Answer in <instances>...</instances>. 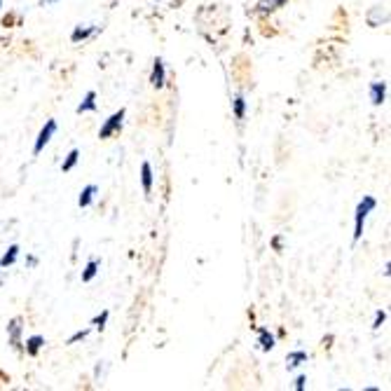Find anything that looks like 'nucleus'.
Masks as SVG:
<instances>
[{"instance_id": "nucleus-5", "label": "nucleus", "mask_w": 391, "mask_h": 391, "mask_svg": "<svg viewBox=\"0 0 391 391\" xmlns=\"http://www.w3.org/2000/svg\"><path fill=\"white\" fill-rule=\"evenodd\" d=\"M384 99H387V82H373L370 85V101H373V106H382Z\"/></svg>"}, {"instance_id": "nucleus-12", "label": "nucleus", "mask_w": 391, "mask_h": 391, "mask_svg": "<svg viewBox=\"0 0 391 391\" xmlns=\"http://www.w3.org/2000/svg\"><path fill=\"white\" fill-rule=\"evenodd\" d=\"M232 111H234V118L237 120H244V118H246V99H244V96L241 94H237L234 96V101H232Z\"/></svg>"}, {"instance_id": "nucleus-18", "label": "nucleus", "mask_w": 391, "mask_h": 391, "mask_svg": "<svg viewBox=\"0 0 391 391\" xmlns=\"http://www.w3.org/2000/svg\"><path fill=\"white\" fill-rule=\"evenodd\" d=\"M258 5L265 12H274V10H279V8H284L286 5V0H258Z\"/></svg>"}, {"instance_id": "nucleus-19", "label": "nucleus", "mask_w": 391, "mask_h": 391, "mask_svg": "<svg viewBox=\"0 0 391 391\" xmlns=\"http://www.w3.org/2000/svg\"><path fill=\"white\" fill-rule=\"evenodd\" d=\"M108 314H111V312H108V310H104V312H101V314H99V317H96V319H94V321H92V326H94V328H96V330H104V328H106V321H108Z\"/></svg>"}, {"instance_id": "nucleus-1", "label": "nucleus", "mask_w": 391, "mask_h": 391, "mask_svg": "<svg viewBox=\"0 0 391 391\" xmlns=\"http://www.w3.org/2000/svg\"><path fill=\"white\" fill-rule=\"evenodd\" d=\"M377 207V200L375 197H363L361 202H358V207H356V218H354V241H358L363 237V225H365V221H368V216L373 214Z\"/></svg>"}, {"instance_id": "nucleus-4", "label": "nucleus", "mask_w": 391, "mask_h": 391, "mask_svg": "<svg viewBox=\"0 0 391 391\" xmlns=\"http://www.w3.org/2000/svg\"><path fill=\"white\" fill-rule=\"evenodd\" d=\"M166 82V70H164V61L162 59H155V63H152V73H150V85L162 89Z\"/></svg>"}, {"instance_id": "nucleus-3", "label": "nucleus", "mask_w": 391, "mask_h": 391, "mask_svg": "<svg viewBox=\"0 0 391 391\" xmlns=\"http://www.w3.org/2000/svg\"><path fill=\"white\" fill-rule=\"evenodd\" d=\"M56 134V122L54 120H47L45 122V127L40 129V134H38V141H35V145H33V155H40L45 145L52 141V136Z\"/></svg>"}, {"instance_id": "nucleus-10", "label": "nucleus", "mask_w": 391, "mask_h": 391, "mask_svg": "<svg viewBox=\"0 0 391 391\" xmlns=\"http://www.w3.org/2000/svg\"><path fill=\"white\" fill-rule=\"evenodd\" d=\"M94 31H96V26H94V24H87V26H82V24H80V26L73 31V35H70V40H73V42L87 40V38L94 33Z\"/></svg>"}, {"instance_id": "nucleus-22", "label": "nucleus", "mask_w": 391, "mask_h": 391, "mask_svg": "<svg viewBox=\"0 0 391 391\" xmlns=\"http://www.w3.org/2000/svg\"><path fill=\"white\" fill-rule=\"evenodd\" d=\"M305 382H307V377H305V375H300L298 380H296V389H298V391H303V389H305Z\"/></svg>"}, {"instance_id": "nucleus-20", "label": "nucleus", "mask_w": 391, "mask_h": 391, "mask_svg": "<svg viewBox=\"0 0 391 391\" xmlns=\"http://www.w3.org/2000/svg\"><path fill=\"white\" fill-rule=\"evenodd\" d=\"M384 321H387V312H377V314H375V324H373V330H377V328H380V326H382Z\"/></svg>"}, {"instance_id": "nucleus-9", "label": "nucleus", "mask_w": 391, "mask_h": 391, "mask_svg": "<svg viewBox=\"0 0 391 391\" xmlns=\"http://www.w3.org/2000/svg\"><path fill=\"white\" fill-rule=\"evenodd\" d=\"M17 258H19V246H17V244H12V246L8 248V253L0 258V267H3V270H8V267L15 265Z\"/></svg>"}, {"instance_id": "nucleus-2", "label": "nucleus", "mask_w": 391, "mask_h": 391, "mask_svg": "<svg viewBox=\"0 0 391 391\" xmlns=\"http://www.w3.org/2000/svg\"><path fill=\"white\" fill-rule=\"evenodd\" d=\"M122 125H125V111H120L118 113H113L111 118L106 120V125L101 127V131H99V138H111V136H115V134H118L120 129H122Z\"/></svg>"}, {"instance_id": "nucleus-16", "label": "nucleus", "mask_w": 391, "mask_h": 391, "mask_svg": "<svg viewBox=\"0 0 391 391\" xmlns=\"http://www.w3.org/2000/svg\"><path fill=\"white\" fill-rule=\"evenodd\" d=\"M96 274H99V260L92 258V260L87 262L85 272H82V281H85V284H87V281H92V279L96 277Z\"/></svg>"}, {"instance_id": "nucleus-21", "label": "nucleus", "mask_w": 391, "mask_h": 391, "mask_svg": "<svg viewBox=\"0 0 391 391\" xmlns=\"http://www.w3.org/2000/svg\"><path fill=\"white\" fill-rule=\"evenodd\" d=\"M87 335H89V328H85V330H78V333H75L73 337L68 340V344H75V342H78V340H85Z\"/></svg>"}, {"instance_id": "nucleus-15", "label": "nucleus", "mask_w": 391, "mask_h": 391, "mask_svg": "<svg viewBox=\"0 0 391 391\" xmlns=\"http://www.w3.org/2000/svg\"><path fill=\"white\" fill-rule=\"evenodd\" d=\"M42 347H45V337L42 335H33V337L26 340V351L31 356H35Z\"/></svg>"}, {"instance_id": "nucleus-23", "label": "nucleus", "mask_w": 391, "mask_h": 391, "mask_svg": "<svg viewBox=\"0 0 391 391\" xmlns=\"http://www.w3.org/2000/svg\"><path fill=\"white\" fill-rule=\"evenodd\" d=\"M272 244H274V248H281V237H274Z\"/></svg>"}, {"instance_id": "nucleus-11", "label": "nucleus", "mask_w": 391, "mask_h": 391, "mask_svg": "<svg viewBox=\"0 0 391 391\" xmlns=\"http://www.w3.org/2000/svg\"><path fill=\"white\" fill-rule=\"evenodd\" d=\"M96 185H87L85 190L80 192V197H78V204H80V209H87L89 204H92V200H94V195H96Z\"/></svg>"}, {"instance_id": "nucleus-25", "label": "nucleus", "mask_w": 391, "mask_h": 391, "mask_svg": "<svg viewBox=\"0 0 391 391\" xmlns=\"http://www.w3.org/2000/svg\"><path fill=\"white\" fill-rule=\"evenodd\" d=\"M0 3H3V0H0Z\"/></svg>"}, {"instance_id": "nucleus-13", "label": "nucleus", "mask_w": 391, "mask_h": 391, "mask_svg": "<svg viewBox=\"0 0 391 391\" xmlns=\"http://www.w3.org/2000/svg\"><path fill=\"white\" fill-rule=\"evenodd\" d=\"M96 111V92H87L85 99H82V104L78 106V113H92Z\"/></svg>"}, {"instance_id": "nucleus-14", "label": "nucleus", "mask_w": 391, "mask_h": 391, "mask_svg": "<svg viewBox=\"0 0 391 391\" xmlns=\"http://www.w3.org/2000/svg\"><path fill=\"white\" fill-rule=\"evenodd\" d=\"M307 358H310V356H307V351H291V354H288V370H293V368H298V365H303L305 361H307Z\"/></svg>"}, {"instance_id": "nucleus-6", "label": "nucleus", "mask_w": 391, "mask_h": 391, "mask_svg": "<svg viewBox=\"0 0 391 391\" xmlns=\"http://www.w3.org/2000/svg\"><path fill=\"white\" fill-rule=\"evenodd\" d=\"M141 181H143V192H145V195H150L155 176H152V166L148 162H143V166H141Z\"/></svg>"}, {"instance_id": "nucleus-17", "label": "nucleus", "mask_w": 391, "mask_h": 391, "mask_svg": "<svg viewBox=\"0 0 391 391\" xmlns=\"http://www.w3.org/2000/svg\"><path fill=\"white\" fill-rule=\"evenodd\" d=\"M78 159H80V150H78V148H73V150L68 152L66 162L61 164V171H70V169H73L75 164H78Z\"/></svg>"}, {"instance_id": "nucleus-7", "label": "nucleus", "mask_w": 391, "mask_h": 391, "mask_svg": "<svg viewBox=\"0 0 391 391\" xmlns=\"http://www.w3.org/2000/svg\"><path fill=\"white\" fill-rule=\"evenodd\" d=\"M8 333H10V342L15 344L17 349H22V321H19V319L10 321Z\"/></svg>"}, {"instance_id": "nucleus-8", "label": "nucleus", "mask_w": 391, "mask_h": 391, "mask_svg": "<svg viewBox=\"0 0 391 391\" xmlns=\"http://www.w3.org/2000/svg\"><path fill=\"white\" fill-rule=\"evenodd\" d=\"M274 342H277V340H274V335L267 328H258V344H260V349L262 351H270V349H274Z\"/></svg>"}, {"instance_id": "nucleus-24", "label": "nucleus", "mask_w": 391, "mask_h": 391, "mask_svg": "<svg viewBox=\"0 0 391 391\" xmlns=\"http://www.w3.org/2000/svg\"><path fill=\"white\" fill-rule=\"evenodd\" d=\"M42 5H49V3H56V0H40Z\"/></svg>"}]
</instances>
